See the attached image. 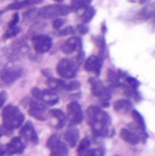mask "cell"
Segmentation results:
<instances>
[{
    "label": "cell",
    "instance_id": "cell-1",
    "mask_svg": "<svg viewBox=\"0 0 155 156\" xmlns=\"http://www.w3.org/2000/svg\"><path fill=\"white\" fill-rule=\"evenodd\" d=\"M87 123L89 124L93 135L97 137H111L114 135L112 120L106 112L96 105L87 108Z\"/></svg>",
    "mask_w": 155,
    "mask_h": 156
},
{
    "label": "cell",
    "instance_id": "cell-2",
    "mask_svg": "<svg viewBox=\"0 0 155 156\" xmlns=\"http://www.w3.org/2000/svg\"><path fill=\"white\" fill-rule=\"evenodd\" d=\"M25 122V115L19 107L15 105H6L2 111V126L0 127L2 135L11 133L14 129H19Z\"/></svg>",
    "mask_w": 155,
    "mask_h": 156
},
{
    "label": "cell",
    "instance_id": "cell-3",
    "mask_svg": "<svg viewBox=\"0 0 155 156\" xmlns=\"http://www.w3.org/2000/svg\"><path fill=\"white\" fill-rule=\"evenodd\" d=\"M72 11L73 10L70 5L63 3H54L41 8L37 11V14L39 17L44 19H54L61 16H66V15L70 14Z\"/></svg>",
    "mask_w": 155,
    "mask_h": 156
},
{
    "label": "cell",
    "instance_id": "cell-4",
    "mask_svg": "<svg viewBox=\"0 0 155 156\" xmlns=\"http://www.w3.org/2000/svg\"><path fill=\"white\" fill-rule=\"evenodd\" d=\"M89 84H90L91 94L95 97H97V98H99V100L101 101L103 106L107 107L110 105L111 100L110 88H107L103 84V82L97 78H89Z\"/></svg>",
    "mask_w": 155,
    "mask_h": 156
},
{
    "label": "cell",
    "instance_id": "cell-5",
    "mask_svg": "<svg viewBox=\"0 0 155 156\" xmlns=\"http://www.w3.org/2000/svg\"><path fill=\"white\" fill-rule=\"evenodd\" d=\"M79 65L70 58H62L56 65V72L64 80H73L77 76Z\"/></svg>",
    "mask_w": 155,
    "mask_h": 156
},
{
    "label": "cell",
    "instance_id": "cell-6",
    "mask_svg": "<svg viewBox=\"0 0 155 156\" xmlns=\"http://www.w3.org/2000/svg\"><path fill=\"white\" fill-rule=\"evenodd\" d=\"M31 94L34 99L41 101L45 105H55L58 102V96L53 89H41L38 87H33Z\"/></svg>",
    "mask_w": 155,
    "mask_h": 156
},
{
    "label": "cell",
    "instance_id": "cell-7",
    "mask_svg": "<svg viewBox=\"0 0 155 156\" xmlns=\"http://www.w3.org/2000/svg\"><path fill=\"white\" fill-rule=\"evenodd\" d=\"M47 85L50 89H63V90L72 91L81 87V83L77 80H61L49 76L47 80Z\"/></svg>",
    "mask_w": 155,
    "mask_h": 156
},
{
    "label": "cell",
    "instance_id": "cell-8",
    "mask_svg": "<svg viewBox=\"0 0 155 156\" xmlns=\"http://www.w3.org/2000/svg\"><path fill=\"white\" fill-rule=\"evenodd\" d=\"M26 146L20 137H13L8 144H2L0 149V156H13L16 154H23Z\"/></svg>",
    "mask_w": 155,
    "mask_h": 156
},
{
    "label": "cell",
    "instance_id": "cell-9",
    "mask_svg": "<svg viewBox=\"0 0 155 156\" xmlns=\"http://www.w3.org/2000/svg\"><path fill=\"white\" fill-rule=\"evenodd\" d=\"M47 147L51 151V156H66L69 148L64 141L60 139L58 135H52L47 141Z\"/></svg>",
    "mask_w": 155,
    "mask_h": 156
},
{
    "label": "cell",
    "instance_id": "cell-10",
    "mask_svg": "<svg viewBox=\"0 0 155 156\" xmlns=\"http://www.w3.org/2000/svg\"><path fill=\"white\" fill-rule=\"evenodd\" d=\"M25 101H27V103H26V105H28L27 109L32 117H34L37 120H45L47 118V116L45 115L46 105L44 103H41V101L36 100V99L30 98H26Z\"/></svg>",
    "mask_w": 155,
    "mask_h": 156
},
{
    "label": "cell",
    "instance_id": "cell-11",
    "mask_svg": "<svg viewBox=\"0 0 155 156\" xmlns=\"http://www.w3.org/2000/svg\"><path fill=\"white\" fill-rule=\"evenodd\" d=\"M31 43L33 46L34 50H35L37 53H46L48 52L52 47V38L49 35L46 34H37L34 35L31 38Z\"/></svg>",
    "mask_w": 155,
    "mask_h": 156
},
{
    "label": "cell",
    "instance_id": "cell-12",
    "mask_svg": "<svg viewBox=\"0 0 155 156\" xmlns=\"http://www.w3.org/2000/svg\"><path fill=\"white\" fill-rule=\"evenodd\" d=\"M67 114H68V122L70 126H76L82 122L83 112L81 105L78 102H70L67 105Z\"/></svg>",
    "mask_w": 155,
    "mask_h": 156
},
{
    "label": "cell",
    "instance_id": "cell-13",
    "mask_svg": "<svg viewBox=\"0 0 155 156\" xmlns=\"http://www.w3.org/2000/svg\"><path fill=\"white\" fill-rule=\"evenodd\" d=\"M80 50H82V39L77 36L69 37L61 45V51L67 55L79 52Z\"/></svg>",
    "mask_w": 155,
    "mask_h": 156
},
{
    "label": "cell",
    "instance_id": "cell-14",
    "mask_svg": "<svg viewBox=\"0 0 155 156\" xmlns=\"http://www.w3.org/2000/svg\"><path fill=\"white\" fill-rule=\"evenodd\" d=\"M19 135L21 138L26 140V141L30 142V144H38V136L36 133L34 125L31 121L26 122L25 124L21 126V129H19Z\"/></svg>",
    "mask_w": 155,
    "mask_h": 156
},
{
    "label": "cell",
    "instance_id": "cell-15",
    "mask_svg": "<svg viewBox=\"0 0 155 156\" xmlns=\"http://www.w3.org/2000/svg\"><path fill=\"white\" fill-rule=\"evenodd\" d=\"M23 76V69L20 67H10L5 68L3 71L0 73V80L2 83L9 85L14 83L16 80H18Z\"/></svg>",
    "mask_w": 155,
    "mask_h": 156
},
{
    "label": "cell",
    "instance_id": "cell-16",
    "mask_svg": "<svg viewBox=\"0 0 155 156\" xmlns=\"http://www.w3.org/2000/svg\"><path fill=\"white\" fill-rule=\"evenodd\" d=\"M103 66V58L101 55H90L84 62V69L87 72H93L96 76H99Z\"/></svg>",
    "mask_w": 155,
    "mask_h": 156
},
{
    "label": "cell",
    "instance_id": "cell-17",
    "mask_svg": "<svg viewBox=\"0 0 155 156\" xmlns=\"http://www.w3.org/2000/svg\"><path fill=\"white\" fill-rule=\"evenodd\" d=\"M49 116L52 119H54V121H55L54 122V126L56 129H62V127L65 126L67 118L66 115L61 109H56V108L51 109V111H49Z\"/></svg>",
    "mask_w": 155,
    "mask_h": 156
},
{
    "label": "cell",
    "instance_id": "cell-18",
    "mask_svg": "<svg viewBox=\"0 0 155 156\" xmlns=\"http://www.w3.org/2000/svg\"><path fill=\"white\" fill-rule=\"evenodd\" d=\"M120 137L125 142L132 144V146H135L140 141V136L138 134H136L135 132L131 131L129 129H125V127L121 129V131H120Z\"/></svg>",
    "mask_w": 155,
    "mask_h": 156
},
{
    "label": "cell",
    "instance_id": "cell-19",
    "mask_svg": "<svg viewBox=\"0 0 155 156\" xmlns=\"http://www.w3.org/2000/svg\"><path fill=\"white\" fill-rule=\"evenodd\" d=\"M44 0H20V1H16L14 3H11L10 5H8L6 10H12V11H19L23 9L30 8L32 5L41 3Z\"/></svg>",
    "mask_w": 155,
    "mask_h": 156
},
{
    "label": "cell",
    "instance_id": "cell-20",
    "mask_svg": "<svg viewBox=\"0 0 155 156\" xmlns=\"http://www.w3.org/2000/svg\"><path fill=\"white\" fill-rule=\"evenodd\" d=\"M79 137H80V133L79 129H75V127H70L68 131L65 133V140L69 144L70 148H75L77 146L79 141Z\"/></svg>",
    "mask_w": 155,
    "mask_h": 156
},
{
    "label": "cell",
    "instance_id": "cell-21",
    "mask_svg": "<svg viewBox=\"0 0 155 156\" xmlns=\"http://www.w3.org/2000/svg\"><path fill=\"white\" fill-rule=\"evenodd\" d=\"M132 108V102L128 99H120L114 103V109L118 113L125 114Z\"/></svg>",
    "mask_w": 155,
    "mask_h": 156
},
{
    "label": "cell",
    "instance_id": "cell-22",
    "mask_svg": "<svg viewBox=\"0 0 155 156\" xmlns=\"http://www.w3.org/2000/svg\"><path fill=\"white\" fill-rule=\"evenodd\" d=\"M96 15V9L93 8V6H87L86 9H83V14L81 15V17H82V20L83 23H88L91 21V19L95 17Z\"/></svg>",
    "mask_w": 155,
    "mask_h": 156
},
{
    "label": "cell",
    "instance_id": "cell-23",
    "mask_svg": "<svg viewBox=\"0 0 155 156\" xmlns=\"http://www.w3.org/2000/svg\"><path fill=\"white\" fill-rule=\"evenodd\" d=\"M132 117H133V120L135 121V123L137 124V126H138V129H140V131L147 132V131H146L145 119H143V117L140 115V113H139L138 111H135V109H133V111H132Z\"/></svg>",
    "mask_w": 155,
    "mask_h": 156
},
{
    "label": "cell",
    "instance_id": "cell-24",
    "mask_svg": "<svg viewBox=\"0 0 155 156\" xmlns=\"http://www.w3.org/2000/svg\"><path fill=\"white\" fill-rule=\"evenodd\" d=\"M91 1L93 0H71L70 6L72 10L80 11L83 10V9H86L87 6L90 5Z\"/></svg>",
    "mask_w": 155,
    "mask_h": 156
},
{
    "label": "cell",
    "instance_id": "cell-25",
    "mask_svg": "<svg viewBox=\"0 0 155 156\" xmlns=\"http://www.w3.org/2000/svg\"><path fill=\"white\" fill-rule=\"evenodd\" d=\"M154 12H155L154 4H153V2H151V3H149L146 8H143V10H141L140 15L143 16V19H150L154 16Z\"/></svg>",
    "mask_w": 155,
    "mask_h": 156
},
{
    "label": "cell",
    "instance_id": "cell-26",
    "mask_svg": "<svg viewBox=\"0 0 155 156\" xmlns=\"http://www.w3.org/2000/svg\"><path fill=\"white\" fill-rule=\"evenodd\" d=\"M89 147H90V140H89L87 137L83 138V139L81 140L80 144H79L78 155L79 156H82L85 152H86L87 150H89Z\"/></svg>",
    "mask_w": 155,
    "mask_h": 156
},
{
    "label": "cell",
    "instance_id": "cell-27",
    "mask_svg": "<svg viewBox=\"0 0 155 156\" xmlns=\"http://www.w3.org/2000/svg\"><path fill=\"white\" fill-rule=\"evenodd\" d=\"M21 29L16 26V27H13V28H8L5 32L3 34V39H9V38H13V37L17 36V35L20 33Z\"/></svg>",
    "mask_w": 155,
    "mask_h": 156
},
{
    "label": "cell",
    "instance_id": "cell-28",
    "mask_svg": "<svg viewBox=\"0 0 155 156\" xmlns=\"http://www.w3.org/2000/svg\"><path fill=\"white\" fill-rule=\"evenodd\" d=\"M93 41L99 49L100 54L104 53V51H105V38L103 36H93Z\"/></svg>",
    "mask_w": 155,
    "mask_h": 156
},
{
    "label": "cell",
    "instance_id": "cell-29",
    "mask_svg": "<svg viewBox=\"0 0 155 156\" xmlns=\"http://www.w3.org/2000/svg\"><path fill=\"white\" fill-rule=\"evenodd\" d=\"M104 153H105V151L103 148H96L87 150L82 156H104Z\"/></svg>",
    "mask_w": 155,
    "mask_h": 156
},
{
    "label": "cell",
    "instance_id": "cell-30",
    "mask_svg": "<svg viewBox=\"0 0 155 156\" xmlns=\"http://www.w3.org/2000/svg\"><path fill=\"white\" fill-rule=\"evenodd\" d=\"M76 31H77V30L75 29V27L68 26V27L58 30V35H60V36H67V35H69V36H70V35H75Z\"/></svg>",
    "mask_w": 155,
    "mask_h": 156
},
{
    "label": "cell",
    "instance_id": "cell-31",
    "mask_svg": "<svg viewBox=\"0 0 155 156\" xmlns=\"http://www.w3.org/2000/svg\"><path fill=\"white\" fill-rule=\"evenodd\" d=\"M126 79V83H128V86L131 87L132 89H135V90H137V88H138L139 86H140V82H139L137 79L133 78V76H125Z\"/></svg>",
    "mask_w": 155,
    "mask_h": 156
},
{
    "label": "cell",
    "instance_id": "cell-32",
    "mask_svg": "<svg viewBox=\"0 0 155 156\" xmlns=\"http://www.w3.org/2000/svg\"><path fill=\"white\" fill-rule=\"evenodd\" d=\"M37 9H30L27 12L23 14V20H31V19H34L36 16H38L37 14Z\"/></svg>",
    "mask_w": 155,
    "mask_h": 156
},
{
    "label": "cell",
    "instance_id": "cell-33",
    "mask_svg": "<svg viewBox=\"0 0 155 156\" xmlns=\"http://www.w3.org/2000/svg\"><path fill=\"white\" fill-rule=\"evenodd\" d=\"M65 23H66V19L58 17V18H54L53 20H52V27L55 30H60L61 28L65 25Z\"/></svg>",
    "mask_w": 155,
    "mask_h": 156
},
{
    "label": "cell",
    "instance_id": "cell-34",
    "mask_svg": "<svg viewBox=\"0 0 155 156\" xmlns=\"http://www.w3.org/2000/svg\"><path fill=\"white\" fill-rule=\"evenodd\" d=\"M18 23H19V14H18V12H15L12 16V19H11L10 23H9L8 28L16 27V26L18 25Z\"/></svg>",
    "mask_w": 155,
    "mask_h": 156
},
{
    "label": "cell",
    "instance_id": "cell-35",
    "mask_svg": "<svg viewBox=\"0 0 155 156\" xmlns=\"http://www.w3.org/2000/svg\"><path fill=\"white\" fill-rule=\"evenodd\" d=\"M77 31H79L80 34L85 35L88 33L89 29H88V27H87V25H85V23H79L77 26Z\"/></svg>",
    "mask_w": 155,
    "mask_h": 156
},
{
    "label": "cell",
    "instance_id": "cell-36",
    "mask_svg": "<svg viewBox=\"0 0 155 156\" xmlns=\"http://www.w3.org/2000/svg\"><path fill=\"white\" fill-rule=\"evenodd\" d=\"M6 99H8V93L4 90L0 91V108L3 106V104L5 103Z\"/></svg>",
    "mask_w": 155,
    "mask_h": 156
},
{
    "label": "cell",
    "instance_id": "cell-37",
    "mask_svg": "<svg viewBox=\"0 0 155 156\" xmlns=\"http://www.w3.org/2000/svg\"><path fill=\"white\" fill-rule=\"evenodd\" d=\"M102 32L105 33L106 32V27H105V23H102Z\"/></svg>",
    "mask_w": 155,
    "mask_h": 156
},
{
    "label": "cell",
    "instance_id": "cell-38",
    "mask_svg": "<svg viewBox=\"0 0 155 156\" xmlns=\"http://www.w3.org/2000/svg\"><path fill=\"white\" fill-rule=\"evenodd\" d=\"M54 2H56V3H62V2H64L65 0H53Z\"/></svg>",
    "mask_w": 155,
    "mask_h": 156
},
{
    "label": "cell",
    "instance_id": "cell-39",
    "mask_svg": "<svg viewBox=\"0 0 155 156\" xmlns=\"http://www.w3.org/2000/svg\"><path fill=\"white\" fill-rule=\"evenodd\" d=\"M139 2H140V3H146L147 0H139Z\"/></svg>",
    "mask_w": 155,
    "mask_h": 156
},
{
    "label": "cell",
    "instance_id": "cell-40",
    "mask_svg": "<svg viewBox=\"0 0 155 156\" xmlns=\"http://www.w3.org/2000/svg\"><path fill=\"white\" fill-rule=\"evenodd\" d=\"M3 13H4V11H0V16H1V15L3 14Z\"/></svg>",
    "mask_w": 155,
    "mask_h": 156
},
{
    "label": "cell",
    "instance_id": "cell-41",
    "mask_svg": "<svg viewBox=\"0 0 155 156\" xmlns=\"http://www.w3.org/2000/svg\"><path fill=\"white\" fill-rule=\"evenodd\" d=\"M2 136V133H1V131H0V137H1Z\"/></svg>",
    "mask_w": 155,
    "mask_h": 156
},
{
    "label": "cell",
    "instance_id": "cell-42",
    "mask_svg": "<svg viewBox=\"0 0 155 156\" xmlns=\"http://www.w3.org/2000/svg\"><path fill=\"white\" fill-rule=\"evenodd\" d=\"M1 147H2V144H0V149H1Z\"/></svg>",
    "mask_w": 155,
    "mask_h": 156
}]
</instances>
